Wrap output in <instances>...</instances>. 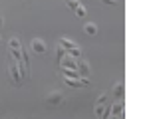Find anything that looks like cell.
<instances>
[{
    "instance_id": "obj_12",
    "label": "cell",
    "mask_w": 157,
    "mask_h": 119,
    "mask_svg": "<svg viewBox=\"0 0 157 119\" xmlns=\"http://www.w3.org/2000/svg\"><path fill=\"white\" fill-rule=\"evenodd\" d=\"M66 4H68V8H72V10H76V8L80 6V0H66Z\"/></svg>"
},
{
    "instance_id": "obj_2",
    "label": "cell",
    "mask_w": 157,
    "mask_h": 119,
    "mask_svg": "<svg viewBox=\"0 0 157 119\" xmlns=\"http://www.w3.org/2000/svg\"><path fill=\"white\" fill-rule=\"evenodd\" d=\"M48 105H52V107H58V105H62L64 103V93L62 91H50V95H48Z\"/></svg>"
},
{
    "instance_id": "obj_10",
    "label": "cell",
    "mask_w": 157,
    "mask_h": 119,
    "mask_svg": "<svg viewBox=\"0 0 157 119\" xmlns=\"http://www.w3.org/2000/svg\"><path fill=\"white\" fill-rule=\"evenodd\" d=\"M20 40L18 38H10V42H8V50H20Z\"/></svg>"
},
{
    "instance_id": "obj_1",
    "label": "cell",
    "mask_w": 157,
    "mask_h": 119,
    "mask_svg": "<svg viewBox=\"0 0 157 119\" xmlns=\"http://www.w3.org/2000/svg\"><path fill=\"white\" fill-rule=\"evenodd\" d=\"M8 72H10V81L16 85V87H20V85H22L24 76H22V72H20L18 64H16V61H12V64H10V68H8Z\"/></svg>"
},
{
    "instance_id": "obj_15",
    "label": "cell",
    "mask_w": 157,
    "mask_h": 119,
    "mask_svg": "<svg viewBox=\"0 0 157 119\" xmlns=\"http://www.w3.org/2000/svg\"><path fill=\"white\" fill-rule=\"evenodd\" d=\"M101 2H104V4H107V6H115V4H117L115 0H101Z\"/></svg>"
},
{
    "instance_id": "obj_5",
    "label": "cell",
    "mask_w": 157,
    "mask_h": 119,
    "mask_svg": "<svg viewBox=\"0 0 157 119\" xmlns=\"http://www.w3.org/2000/svg\"><path fill=\"white\" fill-rule=\"evenodd\" d=\"M58 46H62L66 52H72L74 48H78L76 42H72V40H68V38H60V40H58Z\"/></svg>"
},
{
    "instance_id": "obj_17",
    "label": "cell",
    "mask_w": 157,
    "mask_h": 119,
    "mask_svg": "<svg viewBox=\"0 0 157 119\" xmlns=\"http://www.w3.org/2000/svg\"><path fill=\"white\" fill-rule=\"evenodd\" d=\"M26 2H28V0H26Z\"/></svg>"
},
{
    "instance_id": "obj_13",
    "label": "cell",
    "mask_w": 157,
    "mask_h": 119,
    "mask_svg": "<svg viewBox=\"0 0 157 119\" xmlns=\"http://www.w3.org/2000/svg\"><path fill=\"white\" fill-rule=\"evenodd\" d=\"M76 16L84 18V16H86V8H84V6H78V8H76Z\"/></svg>"
},
{
    "instance_id": "obj_6",
    "label": "cell",
    "mask_w": 157,
    "mask_h": 119,
    "mask_svg": "<svg viewBox=\"0 0 157 119\" xmlns=\"http://www.w3.org/2000/svg\"><path fill=\"white\" fill-rule=\"evenodd\" d=\"M111 115H115V117H123V101H121V99H119L117 103L111 105Z\"/></svg>"
},
{
    "instance_id": "obj_7",
    "label": "cell",
    "mask_w": 157,
    "mask_h": 119,
    "mask_svg": "<svg viewBox=\"0 0 157 119\" xmlns=\"http://www.w3.org/2000/svg\"><path fill=\"white\" fill-rule=\"evenodd\" d=\"M123 89H125V85H123V81H117V84L113 85V97H117V99H121V97H123Z\"/></svg>"
},
{
    "instance_id": "obj_3",
    "label": "cell",
    "mask_w": 157,
    "mask_h": 119,
    "mask_svg": "<svg viewBox=\"0 0 157 119\" xmlns=\"http://www.w3.org/2000/svg\"><path fill=\"white\" fill-rule=\"evenodd\" d=\"M32 50H34L36 54H44V52H46V44H44V40L34 38V40H32Z\"/></svg>"
},
{
    "instance_id": "obj_8",
    "label": "cell",
    "mask_w": 157,
    "mask_h": 119,
    "mask_svg": "<svg viewBox=\"0 0 157 119\" xmlns=\"http://www.w3.org/2000/svg\"><path fill=\"white\" fill-rule=\"evenodd\" d=\"M64 81H66V85H70V87H86V85H84V81H82V77H80V80H72V77H64Z\"/></svg>"
},
{
    "instance_id": "obj_9",
    "label": "cell",
    "mask_w": 157,
    "mask_h": 119,
    "mask_svg": "<svg viewBox=\"0 0 157 119\" xmlns=\"http://www.w3.org/2000/svg\"><path fill=\"white\" fill-rule=\"evenodd\" d=\"M84 32H86V34H90V36H94V34H98V26L94 22H88L84 26Z\"/></svg>"
},
{
    "instance_id": "obj_4",
    "label": "cell",
    "mask_w": 157,
    "mask_h": 119,
    "mask_svg": "<svg viewBox=\"0 0 157 119\" xmlns=\"http://www.w3.org/2000/svg\"><path fill=\"white\" fill-rule=\"evenodd\" d=\"M78 72H80L84 77L90 76V65H88V61H86L84 58H78Z\"/></svg>"
},
{
    "instance_id": "obj_14",
    "label": "cell",
    "mask_w": 157,
    "mask_h": 119,
    "mask_svg": "<svg viewBox=\"0 0 157 119\" xmlns=\"http://www.w3.org/2000/svg\"><path fill=\"white\" fill-rule=\"evenodd\" d=\"M105 101H107V95H105V93H101V95H100V97H98V101H96V105H104V103H105Z\"/></svg>"
},
{
    "instance_id": "obj_11",
    "label": "cell",
    "mask_w": 157,
    "mask_h": 119,
    "mask_svg": "<svg viewBox=\"0 0 157 119\" xmlns=\"http://www.w3.org/2000/svg\"><path fill=\"white\" fill-rule=\"evenodd\" d=\"M56 56H58V60H64L66 56H68V52H66L62 46H58V48H56Z\"/></svg>"
},
{
    "instance_id": "obj_16",
    "label": "cell",
    "mask_w": 157,
    "mask_h": 119,
    "mask_svg": "<svg viewBox=\"0 0 157 119\" xmlns=\"http://www.w3.org/2000/svg\"><path fill=\"white\" fill-rule=\"evenodd\" d=\"M2 24H4V20H2V16H0V28H2Z\"/></svg>"
}]
</instances>
